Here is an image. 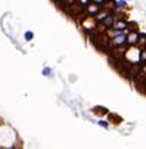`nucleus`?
I'll return each mask as SVG.
<instances>
[{"instance_id": "1", "label": "nucleus", "mask_w": 146, "mask_h": 149, "mask_svg": "<svg viewBox=\"0 0 146 149\" xmlns=\"http://www.w3.org/2000/svg\"><path fill=\"white\" fill-rule=\"evenodd\" d=\"M126 40H127V39H126L124 35H118L117 39L114 40V43H115V44H121V43H126Z\"/></svg>"}, {"instance_id": "2", "label": "nucleus", "mask_w": 146, "mask_h": 149, "mask_svg": "<svg viewBox=\"0 0 146 149\" xmlns=\"http://www.w3.org/2000/svg\"><path fill=\"white\" fill-rule=\"evenodd\" d=\"M33 37H34V34H33L31 31H27V33H25V40H27V42L33 40Z\"/></svg>"}, {"instance_id": "3", "label": "nucleus", "mask_w": 146, "mask_h": 149, "mask_svg": "<svg viewBox=\"0 0 146 149\" xmlns=\"http://www.w3.org/2000/svg\"><path fill=\"white\" fill-rule=\"evenodd\" d=\"M128 42H130V43H136V42H137V34H131L130 39H128Z\"/></svg>"}, {"instance_id": "4", "label": "nucleus", "mask_w": 146, "mask_h": 149, "mask_svg": "<svg viewBox=\"0 0 146 149\" xmlns=\"http://www.w3.org/2000/svg\"><path fill=\"white\" fill-rule=\"evenodd\" d=\"M50 72H52V69H50V68H44V69H43V76L50 77Z\"/></svg>"}, {"instance_id": "5", "label": "nucleus", "mask_w": 146, "mask_h": 149, "mask_svg": "<svg viewBox=\"0 0 146 149\" xmlns=\"http://www.w3.org/2000/svg\"><path fill=\"white\" fill-rule=\"evenodd\" d=\"M97 10H99V7H97V6H90V7H89V12H90V14H96Z\"/></svg>"}, {"instance_id": "6", "label": "nucleus", "mask_w": 146, "mask_h": 149, "mask_svg": "<svg viewBox=\"0 0 146 149\" xmlns=\"http://www.w3.org/2000/svg\"><path fill=\"white\" fill-rule=\"evenodd\" d=\"M117 28H118V30L126 28V22H118V24H117Z\"/></svg>"}, {"instance_id": "7", "label": "nucleus", "mask_w": 146, "mask_h": 149, "mask_svg": "<svg viewBox=\"0 0 146 149\" xmlns=\"http://www.w3.org/2000/svg\"><path fill=\"white\" fill-rule=\"evenodd\" d=\"M105 24H108V25H111V24H112V18H111V16H106V19H105Z\"/></svg>"}, {"instance_id": "8", "label": "nucleus", "mask_w": 146, "mask_h": 149, "mask_svg": "<svg viewBox=\"0 0 146 149\" xmlns=\"http://www.w3.org/2000/svg\"><path fill=\"white\" fill-rule=\"evenodd\" d=\"M94 112H106L105 108H94Z\"/></svg>"}, {"instance_id": "9", "label": "nucleus", "mask_w": 146, "mask_h": 149, "mask_svg": "<svg viewBox=\"0 0 146 149\" xmlns=\"http://www.w3.org/2000/svg\"><path fill=\"white\" fill-rule=\"evenodd\" d=\"M117 5H118V6H124V5H126V2H124V0H118Z\"/></svg>"}, {"instance_id": "10", "label": "nucleus", "mask_w": 146, "mask_h": 149, "mask_svg": "<svg viewBox=\"0 0 146 149\" xmlns=\"http://www.w3.org/2000/svg\"><path fill=\"white\" fill-rule=\"evenodd\" d=\"M99 124H101V126H102V127H108V124H106L105 121H99Z\"/></svg>"}, {"instance_id": "11", "label": "nucleus", "mask_w": 146, "mask_h": 149, "mask_svg": "<svg viewBox=\"0 0 146 149\" xmlns=\"http://www.w3.org/2000/svg\"><path fill=\"white\" fill-rule=\"evenodd\" d=\"M143 59H146V50L142 52V61H143Z\"/></svg>"}, {"instance_id": "12", "label": "nucleus", "mask_w": 146, "mask_h": 149, "mask_svg": "<svg viewBox=\"0 0 146 149\" xmlns=\"http://www.w3.org/2000/svg\"><path fill=\"white\" fill-rule=\"evenodd\" d=\"M96 2H97V5H99V3H103L105 0H96Z\"/></svg>"}]
</instances>
